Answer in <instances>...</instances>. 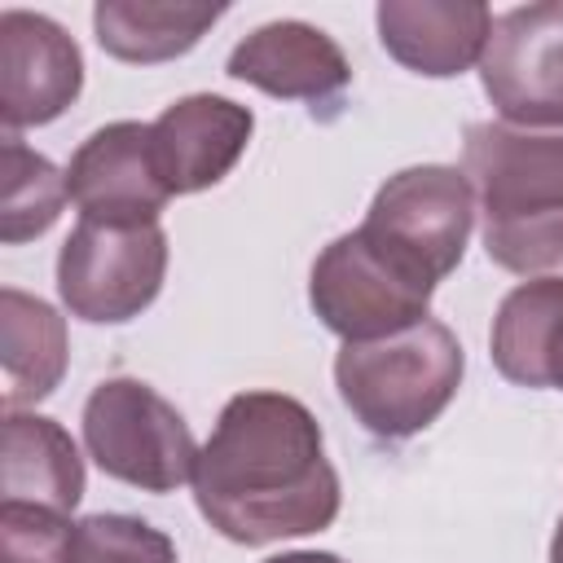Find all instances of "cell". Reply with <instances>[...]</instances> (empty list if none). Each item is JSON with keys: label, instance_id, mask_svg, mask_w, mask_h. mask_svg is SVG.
I'll return each mask as SVG.
<instances>
[{"label": "cell", "instance_id": "obj_4", "mask_svg": "<svg viewBox=\"0 0 563 563\" xmlns=\"http://www.w3.org/2000/svg\"><path fill=\"white\" fill-rule=\"evenodd\" d=\"M435 282L365 229L334 238L312 273L308 303L343 343H369L427 321Z\"/></svg>", "mask_w": 563, "mask_h": 563}, {"label": "cell", "instance_id": "obj_16", "mask_svg": "<svg viewBox=\"0 0 563 563\" xmlns=\"http://www.w3.org/2000/svg\"><path fill=\"white\" fill-rule=\"evenodd\" d=\"M70 361L66 321L53 303L4 286L0 290V365H4V413L26 409L57 391Z\"/></svg>", "mask_w": 563, "mask_h": 563}, {"label": "cell", "instance_id": "obj_1", "mask_svg": "<svg viewBox=\"0 0 563 563\" xmlns=\"http://www.w3.org/2000/svg\"><path fill=\"white\" fill-rule=\"evenodd\" d=\"M189 484L202 519L238 545L321 532L343 501L312 409L286 391H238L198 449Z\"/></svg>", "mask_w": 563, "mask_h": 563}, {"label": "cell", "instance_id": "obj_22", "mask_svg": "<svg viewBox=\"0 0 563 563\" xmlns=\"http://www.w3.org/2000/svg\"><path fill=\"white\" fill-rule=\"evenodd\" d=\"M550 563H563V515H559V528H554V541H550Z\"/></svg>", "mask_w": 563, "mask_h": 563}, {"label": "cell", "instance_id": "obj_20", "mask_svg": "<svg viewBox=\"0 0 563 563\" xmlns=\"http://www.w3.org/2000/svg\"><path fill=\"white\" fill-rule=\"evenodd\" d=\"M66 550H0V563H66Z\"/></svg>", "mask_w": 563, "mask_h": 563}, {"label": "cell", "instance_id": "obj_10", "mask_svg": "<svg viewBox=\"0 0 563 563\" xmlns=\"http://www.w3.org/2000/svg\"><path fill=\"white\" fill-rule=\"evenodd\" d=\"M70 202L79 207V220H106V224H150L167 207L172 189L158 176L154 150H150V123L119 119L97 128L66 167Z\"/></svg>", "mask_w": 563, "mask_h": 563}, {"label": "cell", "instance_id": "obj_8", "mask_svg": "<svg viewBox=\"0 0 563 563\" xmlns=\"http://www.w3.org/2000/svg\"><path fill=\"white\" fill-rule=\"evenodd\" d=\"M479 84L501 123L563 128V0L519 4L493 18Z\"/></svg>", "mask_w": 563, "mask_h": 563}, {"label": "cell", "instance_id": "obj_11", "mask_svg": "<svg viewBox=\"0 0 563 563\" xmlns=\"http://www.w3.org/2000/svg\"><path fill=\"white\" fill-rule=\"evenodd\" d=\"M251 132H255V114L229 97L189 92L172 101L150 123V150L172 198L220 185L246 154Z\"/></svg>", "mask_w": 563, "mask_h": 563}, {"label": "cell", "instance_id": "obj_13", "mask_svg": "<svg viewBox=\"0 0 563 563\" xmlns=\"http://www.w3.org/2000/svg\"><path fill=\"white\" fill-rule=\"evenodd\" d=\"M374 22L383 48L427 79H453L479 66L493 35V13L479 0H383Z\"/></svg>", "mask_w": 563, "mask_h": 563}, {"label": "cell", "instance_id": "obj_14", "mask_svg": "<svg viewBox=\"0 0 563 563\" xmlns=\"http://www.w3.org/2000/svg\"><path fill=\"white\" fill-rule=\"evenodd\" d=\"M0 453V493L9 506H35L70 519L84 497V457L62 422L13 409L4 413Z\"/></svg>", "mask_w": 563, "mask_h": 563}, {"label": "cell", "instance_id": "obj_2", "mask_svg": "<svg viewBox=\"0 0 563 563\" xmlns=\"http://www.w3.org/2000/svg\"><path fill=\"white\" fill-rule=\"evenodd\" d=\"M462 172L479 202L484 251L497 268L545 277L563 264V132L471 123Z\"/></svg>", "mask_w": 563, "mask_h": 563}, {"label": "cell", "instance_id": "obj_18", "mask_svg": "<svg viewBox=\"0 0 563 563\" xmlns=\"http://www.w3.org/2000/svg\"><path fill=\"white\" fill-rule=\"evenodd\" d=\"M70 189L66 176L35 150L22 145V136H4L0 150V242L22 246L40 233H48L66 207Z\"/></svg>", "mask_w": 563, "mask_h": 563}, {"label": "cell", "instance_id": "obj_17", "mask_svg": "<svg viewBox=\"0 0 563 563\" xmlns=\"http://www.w3.org/2000/svg\"><path fill=\"white\" fill-rule=\"evenodd\" d=\"M220 4H163V0H101L92 9L97 44L128 66H158L189 53L216 22Z\"/></svg>", "mask_w": 563, "mask_h": 563}, {"label": "cell", "instance_id": "obj_21", "mask_svg": "<svg viewBox=\"0 0 563 563\" xmlns=\"http://www.w3.org/2000/svg\"><path fill=\"white\" fill-rule=\"evenodd\" d=\"M264 563H343V559L330 550H286V554H273Z\"/></svg>", "mask_w": 563, "mask_h": 563}, {"label": "cell", "instance_id": "obj_7", "mask_svg": "<svg viewBox=\"0 0 563 563\" xmlns=\"http://www.w3.org/2000/svg\"><path fill=\"white\" fill-rule=\"evenodd\" d=\"M361 229L400 251L440 286L466 255L475 229V189L466 172L449 163L405 167L378 185Z\"/></svg>", "mask_w": 563, "mask_h": 563}, {"label": "cell", "instance_id": "obj_12", "mask_svg": "<svg viewBox=\"0 0 563 563\" xmlns=\"http://www.w3.org/2000/svg\"><path fill=\"white\" fill-rule=\"evenodd\" d=\"M229 79L251 84L282 101H330L352 84V66L343 48L312 22L282 18L255 26L246 40L233 44L224 62Z\"/></svg>", "mask_w": 563, "mask_h": 563}, {"label": "cell", "instance_id": "obj_15", "mask_svg": "<svg viewBox=\"0 0 563 563\" xmlns=\"http://www.w3.org/2000/svg\"><path fill=\"white\" fill-rule=\"evenodd\" d=\"M488 343L501 378L563 391V273L519 282L501 299Z\"/></svg>", "mask_w": 563, "mask_h": 563}, {"label": "cell", "instance_id": "obj_19", "mask_svg": "<svg viewBox=\"0 0 563 563\" xmlns=\"http://www.w3.org/2000/svg\"><path fill=\"white\" fill-rule=\"evenodd\" d=\"M66 563H180L176 545L163 528L136 515H84L70 523Z\"/></svg>", "mask_w": 563, "mask_h": 563}, {"label": "cell", "instance_id": "obj_9", "mask_svg": "<svg viewBox=\"0 0 563 563\" xmlns=\"http://www.w3.org/2000/svg\"><path fill=\"white\" fill-rule=\"evenodd\" d=\"M84 88L79 44L44 13H0V119L4 136L53 123Z\"/></svg>", "mask_w": 563, "mask_h": 563}, {"label": "cell", "instance_id": "obj_3", "mask_svg": "<svg viewBox=\"0 0 563 563\" xmlns=\"http://www.w3.org/2000/svg\"><path fill=\"white\" fill-rule=\"evenodd\" d=\"M457 334L427 317L400 334L343 343L334 356V387L352 418L378 440H409L427 431L462 387Z\"/></svg>", "mask_w": 563, "mask_h": 563}, {"label": "cell", "instance_id": "obj_6", "mask_svg": "<svg viewBox=\"0 0 563 563\" xmlns=\"http://www.w3.org/2000/svg\"><path fill=\"white\" fill-rule=\"evenodd\" d=\"M167 277V233L150 224L79 220L57 251V295L70 317L119 325L141 317Z\"/></svg>", "mask_w": 563, "mask_h": 563}, {"label": "cell", "instance_id": "obj_5", "mask_svg": "<svg viewBox=\"0 0 563 563\" xmlns=\"http://www.w3.org/2000/svg\"><path fill=\"white\" fill-rule=\"evenodd\" d=\"M88 457L141 493H176L194 479L198 444L172 400L141 378H106L84 405Z\"/></svg>", "mask_w": 563, "mask_h": 563}]
</instances>
